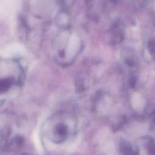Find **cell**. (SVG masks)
Wrapping results in <instances>:
<instances>
[{
    "label": "cell",
    "instance_id": "obj_2",
    "mask_svg": "<svg viewBox=\"0 0 155 155\" xmlns=\"http://www.w3.org/2000/svg\"><path fill=\"white\" fill-rule=\"evenodd\" d=\"M20 79H15L13 76H8L5 78H1L0 81V91L2 94L7 92L10 87H12L14 83H19Z\"/></svg>",
    "mask_w": 155,
    "mask_h": 155
},
{
    "label": "cell",
    "instance_id": "obj_3",
    "mask_svg": "<svg viewBox=\"0 0 155 155\" xmlns=\"http://www.w3.org/2000/svg\"><path fill=\"white\" fill-rule=\"evenodd\" d=\"M134 100L136 101V102L134 103L136 107H137V108H140V107H142V105H143L142 99V98L140 96H139L137 95V96H136Z\"/></svg>",
    "mask_w": 155,
    "mask_h": 155
},
{
    "label": "cell",
    "instance_id": "obj_1",
    "mask_svg": "<svg viewBox=\"0 0 155 155\" xmlns=\"http://www.w3.org/2000/svg\"><path fill=\"white\" fill-rule=\"evenodd\" d=\"M75 128L73 117L59 113L51 117L44 125L45 136L55 143H61L67 140Z\"/></svg>",
    "mask_w": 155,
    "mask_h": 155
}]
</instances>
